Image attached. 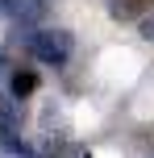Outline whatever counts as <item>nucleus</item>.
<instances>
[{"instance_id":"1","label":"nucleus","mask_w":154,"mask_h":158,"mask_svg":"<svg viewBox=\"0 0 154 158\" xmlns=\"http://www.w3.org/2000/svg\"><path fill=\"white\" fill-rule=\"evenodd\" d=\"M71 33L67 29H33L29 38H25V50H29V58H38L42 67H63L67 58H71Z\"/></svg>"},{"instance_id":"2","label":"nucleus","mask_w":154,"mask_h":158,"mask_svg":"<svg viewBox=\"0 0 154 158\" xmlns=\"http://www.w3.org/2000/svg\"><path fill=\"white\" fill-rule=\"evenodd\" d=\"M33 87H38V75H33V71H13V96H17V100H25Z\"/></svg>"},{"instance_id":"3","label":"nucleus","mask_w":154,"mask_h":158,"mask_svg":"<svg viewBox=\"0 0 154 158\" xmlns=\"http://www.w3.org/2000/svg\"><path fill=\"white\" fill-rule=\"evenodd\" d=\"M138 29H142V38H146V42H154V13H150V17H142Z\"/></svg>"},{"instance_id":"4","label":"nucleus","mask_w":154,"mask_h":158,"mask_svg":"<svg viewBox=\"0 0 154 158\" xmlns=\"http://www.w3.org/2000/svg\"><path fill=\"white\" fill-rule=\"evenodd\" d=\"M17 4L21 0H0V17H17Z\"/></svg>"}]
</instances>
